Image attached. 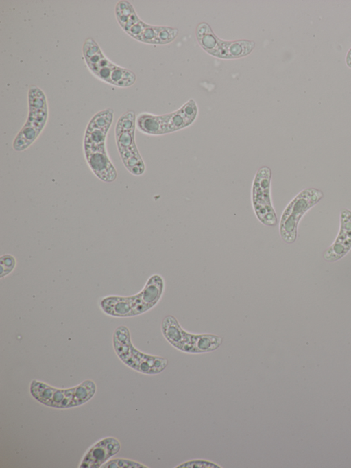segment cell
<instances>
[{"mask_svg":"<svg viewBox=\"0 0 351 468\" xmlns=\"http://www.w3.org/2000/svg\"><path fill=\"white\" fill-rule=\"evenodd\" d=\"M113 115V110L107 108L97 113L90 119L84 134V156L92 153H108L106 141L112 123Z\"/></svg>","mask_w":351,"mask_h":468,"instance_id":"8","label":"cell"},{"mask_svg":"<svg viewBox=\"0 0 351 468\" xmlns=\"http://www.w3.org/2000/svg\"><path fill=\"white\" fill-rule=\"evenodd\" d=\"M158 30L159 26L147 25L141 34L138 40L145 43L158 44L157 36Z\"/></svg>","mask_w":351,"mask_h":468,"instance_id":"20","label":"cell"},{"mask_svg":"<svg viewBox=\"0 0 351 468\" xmlns=\"http://www.w3.org/2000/svg\"><path fill=\"white\" fill-rule=\"evenodd\" d=\"M135 13L132 5L128 1H119L115 6L117 22L123 28L132 14Z\"/></svg>","mask_w":351,"mask_h":468,"instance_id":"15","label":"cell"},{"mask_svg":"<svg viewBox=\"0 0 351 468\" xmlns=\"http://www.w3.org/2000/svg\"><path fill=\"white\" fill-rule=\"evenodd\" d=\"M105 468H138L147 467L140 463L124 458H116L110 460L102 465Z\"/></svg>","mask_w":351,"mask_h":468,"instance_id":"17","label":"cell"},{"mask_svg":"<svg viewBox=\"0 0 351 468\" xmlns=\"http://www.w3.org/2000/svg\"><path fill=\"white\" fill-rule=\"evenodd\" d=\"M136 81V75L132 71L114 65L112 67L110 84L119 87H128Z\"/></svg>","mask_w":351,"mask_h":468,"instance_id":"14","label":"cell"},{"mask_svg":"<svg viewBox=\"0 0 351 468\" xmlns=\"http://www.w3.org/2000/svg\"><path fill=\"white\" fill-rule=\"evenodd\" d=\"M323 197L322 190L308 187L300 191L288 203L279 222V233L285 243L292 244L296 240L300 221Z\"/></svg>","mask_w":351,"mask_h":468,"instance_id":"5","label":"cell"},{"mask_svg":"<svg viewBox=\"0 0 351 468\" xmlns=\"http://www.w3.org/2000/svg\"><path fill=\"white\" fill-rule=\"evenodd\" d=\"M91 172L105 183H112L117 178V171L108 153H92L84 156Z\"/></svg>","mask_w":351,"mask_h":468,"instance_id":"12","label":"cell"},{"mask_svg":"<svg viewBox=\"0 0 351 468\" xmlns=\"http://www.w3.org/2000/svg\"><path fill=\"white\" fill-rule=\"evenodd\" d=\"M178 30L169 27H160L157 36L158 44H165L171 42L178 34Z\"/></svg>","mask_w":351,"mask_h":468,"instance_id":"18","label":"cell"},{"mask_svg":"<svg viewBox=\"0 0 351 468\" xmlns=\"http://www.w3.org/2000/svg\"><path fill=\"white\" fill-rule=\"evenodd\" d=\"M161 331L166 340L176 349L186 353L197 354L199 334L184 330L174 316L167 315L163 318Z\"/></svg>","mask_w":351,"mask_h":468,"instance_id":"9","label":"cell"},{"mask_svg":"<svg viewBox=\"0 0 351 468\" xmlns=\"http://www.w3.org/2000/svg\"><path fill=\"white\" fill-rule=\"evenodd\" d=\"M29 390L36 400L45 406L69 408L90 400L96 392V385L93 381L86 379L74 387L62 389L34 379L31 382Z\"/></svg>","mask_w":351,"mask_h":468,"instance_id":"2","label":"cell"},{"mask_svg":"<svg viewBox=\"0 0 351 468\" xmlns=\"http://www.w3.org/2000/svg\"><path fill=\"white\" fill-rule=\"evenodd\" d=\"M271 169L262 166L256 172L252 181L251 200L259 222L267 226H275L278 218L271 200Z\"/></svg>","mask_w":351,"mask_h":468,"instance_id":"7","label":"cell"},{"mask_svg":"<svg viewBox=\"0 0 351 468\" xmlns=\"http://www.w3.org/2000/svg\"><path fill=\"white\" fill-rule=\"evenodd\" d=\"M136 117L133 110H128L118 119L115 126V140L119 154L126 169L134 176L145 172V163L134 139Z\"/></svg>","mask_w":351,"mask_h":468,"instance_id":"4","label":"cell"},{"mask_svg":"<svg viewBox=\"0 0 351 468\" xmlns=\"http://www.w3.org/2000/svg\"><path fill=\"white\" fill-rule=\"evenodd\" d=\"M165 288L163 277L154 274L147 280L143 289L132 296L110 295L99 301L102 312L114 317L135 316L155 307L162 296Z\"/></svg>","mask_w":351,"mask_h":468,"instance_id":"1","label":"cell"},{"mask_svg":"<svg viewBox=\"0 0 351 468\" xmlns=\"http://www.w3.org/2000/svg\"><path fill=\"white\" fill-rule=\"evenodd\" d=\"M113 347L119 359L130 368L146 375H156L168 365L164 357L143 353L133 345L128 328L119 326L113 334Z\"/></svg>","mask_w":351,"mask_h":468,"instance_id":"3","label":"cell"},{"mask_svg":"<svg viewBox=\"0 0 351 468\" xmlns=\"http://www.w3.org/2000/svg\"><path fill=\"white\" fill-rule=\"evenodd\" d=\"M351 250V210L343 208L340 211L339 229L333 243L324 252L323 258L335 262Z\"/></svg>","mask_w":351,"mask_h":468,"instance_id":"10","label":"cell"},{"mask_svg":"<svg viewBox=\"0 0 351 468\" xmlns=\"http://www.w3.org/2000/svg\"><path fill=\"white\" fill-rule=\"evenodd\" d=\"M212 32L210 27L206 23H202L197 27L196 35L197 38L201 37L209 32Z\"/></svg>","mask_w":351,"mask_h":468,"instance_id":"24","label":"cell"},{"mask_svg":"<svg viewBox=\"0 0 351 468\" xmlns=\"http://www.w3.org/2000/svg\"><path fill=\"white\" fill-rule=\"evenodd\" d=\"M29 113L27 119L13 141L14 150L21 152L29 147L45 127L48 110L46 97L38 87L32 86L29 92Z\"/></svg>","mask_w":351,"mask_h":468,"instance_id":"6","label":"cell"},{"mask_svg":"<svg viewBox=\"0 0 351 468\" xmlns=\"http://www.w3.org/2000/svg\"><path fill=\"white\" fill-rule=\"evenodd\" d=\"M176 467H190V468H221L218 464L203 459H195L184 462Z\"/></svg>","mask_w":351,"mask_h":468,"instance_id":"21","label":"cell"},{"mask_svg":"<svg viewBox=\"0 0 351 468\" xmlns=\"http://www.w3.org/2000/svg\"><path fill=\"white\" fill-rule=\"evenodd\" d=\"M201 46L209 54L217 56L222 40L217 38L213 32L197 38Z\"/></svg>","mask_w":351,"mask_h":468,"instance_id":"16","label":"cell"},{"mask_svg":"<svg viewBox=\"0 0 351 468\" xmlns=\"http://www.w3.org/2000/svg\"><path fill=\"white\" fill-rule=\"evenodd\" d=\"M114 65L111 62L109 65L98 69L93 75L99 80L110 84V75Z\"/></svg>","mask_w":351,"mask_h":468,"instance_id":"22","label":"cell"},{"mask_svg":"<svg viewBox=\"0 0 351 468\" xmlns=\"http://www.w3.org/2000/svg\"><path fill=\"white\" fill-rule=\"evenodd\" d=\"M121 449L120 442L115 438L106 437L94 444L84 454L80 468H99Z\"/></svg>","mask_w":351,"mask_h":468,"instance_id":"11","label":"cell"},{"mask_svg":"<svg viewBox=\"0 0 351 468\" xmlns=\"http://www.w3.org/2000/svg\"><path fill=\"white\" fill-rule=\"evenodd\" d=\"M254 47V43L248 40H237L233 42L222 41L217 57L223 58H235L250 54Z\"/></svg>","mask_w":351,"mask_h":468,"instance_id":"13","label":"cell"},{"mask_svg":"<svg viewBox=\"0 0 351 468\" xmlns=\"http://www.w3.org/2000/svg\"><path fill=\"white\" fill-rule=\"evenodd\" d=\"M1 266V278L7 276L14 269L16 266V259L14 256L10 254H5L0 258Z\"/></svg>","mask_w":351,"mask_h":468,"instance_id":"19","label":"cell"},{"mask_svg":"<svg viewBox=\"0 0 351 468\" xmlns=\"http://www.w3.org/2000/svg\"><path fill=\"white\" fill-rule=\"evenodd\" d=\"M147 26V24L145 23L141 20H139L132 27H130L126 32L130 36L138 40L141 34Z\"/></svg>","mask_w":351,"mask_h":468,"instance_id":"23","label":"cell"}]
</instances>
